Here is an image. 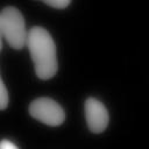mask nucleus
Wrapping results in <instances>:
<instances>
[{"label": "nucleus", "mask_w": 149, "mask_h": 149, "mask_svg": "<svg viewBox=\"0 0 149 149\" xmlns=\"http://www.w3.org/2000/svg\"><path fill=\"white\" fill-rule=\"evenodd\" d=\"M34 64L35 74L40 79H50L58 70L57 49L51 34L43 27L35 26L28 31L27 44Z\"/></svg>", "instance_id": "nucleus-1"}, {"label": "nucleus", "mask_w": 149, "mask_h": 149, "mask_svg": "<svg viewBox=\"0 0 149 149\" xmlns=\"http://www.w3.org/2000/svg\"><path fill=\"white\" fill-rule=\"evenodd\" d=\"M0 31L2 38L13 49L20 50L27 44L28 30L21 10L15 6H6L0 12Z\"/></svg>", "instance_id": "nucleus-2"}, {"label": "nucleus", "mask_w": 149, "mask_h": 149, "mask_svg": "<svg viewBox=\"0 0 149 149\" xmlns=\"http://www.w3.org/2000/svg\"><path fill=\"white\" fill-rule=\"evenodd\" d=\"M29 114L37 121L48 126H59L65 120L63 107L54 99L41 97L34 99L29 105Z\"/></svg>", "instance_id": "nucleus-3"}, {"label": "nucleus", "mask_w": 149, "mask_h": 149, "mask_svg": "<svg viewBox=\"0 0 149 149\" xmlns=\"http://www.w3.org/2000/svg\"><path fill=\"white\" fill-rule=\"evenodd\" d=\"M85 120L90 132L94 134L102 133L109 122V114L105 104L98 98L90 97L84 104Z\"/></svg>", "instance_id": "nucleus-4"}, {"label": "nucleus", "mask_w": 149, "mask_h": 149, "mask_svg": "<svg viewBox=\"0 0 149 149\" xmlns=\"http://www.w3.org/2000/svg\"><path fill=\"white\" fill-rule=\"evenodd\" d=\"M9 104V95H8V91L7 87L3 83V79L0 74V111H3L7 108Z\"/></svg>", "instance_id": "nucleus-5"}, {"label": "nucleus", "mask_w": 149, "mask_h": 149, "mask_svg": "<svg viewBox=\"0 0 149 149\" xmlns=\"http://www.w3.org/2000/svg\"><path fill=\"white\" fill-rule=\"evenodd\" d=\"M45 5L48 6H51L54 8H57V9H63L65 7H68L70 5V0H44L43 1Z\"/></svg>", "instance_id": "nucleus-6"}, {"label": "nucleus", "mask_w": 149, "mask_h": 149, "mask_svg": "<svg viewBox=\"0 0 149 149\" xmlns=\"http://www.w3.org/2000/svg\"><path fill=\"white\" fill-rule=\"evenodd\" d=\"M0 149H19V147L10 140L3 139L0 141Z\"/></svg>", "instance_id": "nucleus-7"}, {"label": "nucleus", "mask_w": 149, "mask_h": 149, "mask_svg": "<svg viewBox=\"0 0 149 149\" xmlns=\"http://www.w3.org/2000/svg\"><path fill=\"white\" fill-rule=\"evenodd\" d=\"M2 49V35H1V31H0V51Z\"/></svg>", "instance_id": "nucleus-8"}]
</instances>
